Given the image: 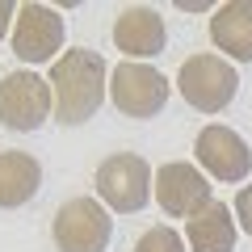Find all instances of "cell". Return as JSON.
I'll return each mask as SVG.
<instances>
[{"label":"cell","mask_w":252,"mask_h":252,"mask_svg":"<svg viewBox=\"0 0 252 252\" xmlns=\"http://www.w3.org/2000/svg\"><path fill=\"white\" fill-rule=\"evenodd\" d=\"M109 89V67L97 51L76 46L63 51L51 63V93H55V122L59 126H80L101 109Z\"/></svg>","instance_id":"1"},{"label":"cell","mask_w":252,"mask_h":252,"mask_svg":"<svg viewBox=\"0 0 252 252\" xmlns=\"http://www.w3.org/2000/svg\"><path fill=\"white\" fill-rule=\"evenodd\" d=\"M177 89L193 109H202V114H223L235 101V93H240V76H235V67L223 55L202 51V55H189L181 63Z\"/></svg>","instance_id":"2"},{"label":"cell","mask_w":252,"mask_h":252,"mask_svg":"<svg viewBox=\"0 0 252 252\" xmlns=\"http://www.w3.org/2000/svg\"><path fill=\"white\" fill-rule=\"evenodd\" d=\"M152 164L135 152H114L97 164V198L105 202V210L118 215H135L152 202Z\"/></svg>","instance_id":"3"},{"label":"cell","mask_w":252,"mask_h":252,"mask_svg":"<svg viewBox=\"0 0 252 252\" xmlns=\"http://www.w3.org/2000/svg\"><path fill=\"white\" fill-rule=\"evenodd\" d=\"M109 235H114V219L101 198H67L55 210L51 240L59 252H105Z\"/></svg>","instance_id":"4"},{"label":"cell","mask_w":252,"mask_h":252,"mask_svg":"<svg viewBox=\"0 0 252 252\" xmlns=\"http://www.w3.org/2000/svg\"><path fill=\"white\" fill-rule=\"evenodd\" d=\"M55 114L51 80L38 72H9L0 80V126L13 135H30Z\"/></svg>","instance_id":"5"},{"label":"cell","mask_w":252,"mask_h":252,"mask_svg":"<svg viewBox=\"0 0 252 252\" xmlns=\"http://www.w3.org/2000/svg\"><path fill=\"white\" fill-rule=\"evenodd\" d=\"M168 76H160L147 63H118L109 72V101L118 105V114L126 118H156L164 105H168Z\"/></svg>","instance_id":"6"},{"label":"cell","mask_w":252,"mask_h":252,"mask_svg":"<svg viewBox=\"0 0 252 252\" xmlns=\"http://www.w3.org/2000/svg\"><path fill=\"white\" fill-rule=\"evenodd\" d=\"M156 202H160V210L168 219H193L198 210H206L210 202H215V193H210V177L198 168V164L189 160H168L156 168Z\"/></svg>","instance_id":"7"},{"label":"cell","mask_w":252,"mask_h":252,"mask_svg":"<svg viewBox=\"0 0 252 252\" xmlns=\"http://www.w3.org/2000/svg\"><path fill=\"white\" fill-rule=\"evenodd\" d=\"M63 26L59 9L51 4H21L17 9V26H13V55L21 63H55L63 55Z\"/></svg>","instance_id":"8"},{"label":"cell","mask_w":252,"mask_h":252,"mask_svg":"<svg viewBox=\"0 0 252 252\" xmlns=\"http://www.w3.org/2000/svg\"><path fill=\"white\" fill-rule=\"evenodd\" d=\"M193 156H198V168H206L215 181H227V185L248 181V172H252V147L244 143L240 130H231L223 122H210L198 130Z\"/></svg>","instance_id":"9"},{"label":"cell","mask_w":252,"mask_h":252,"mask_svg":"<svg viewBox=\"0 0 252 252\" xmlns=\"http://www.w3.org/2000/svg\"><path fill=\"white\" fill-rule=\"evenodd\" d=\"M164 42H168V30H164V17L152 4H130V9H122L114 17V46L130 63H143L152 55H160Z\"/></svg>","instance_id":"10"},{"label":"cell","mask_w":252,"mask_h":252,"mask_svg":"<svg viewBox=\"0 0 252 252\" xmlns=\"http://www.w3.org/2000/svg\"><path fill=\"white\" fill-rule=\"evenodd\" d=\"M210 42L235 63H252V0H227L210 13Z\"/></svg>","instance_id":"11"},{"label":"cell","mask_w":252,"mask_h":252,"mask_svg":"<svg viewBox=\"0 0 252 252\" xmlns=\"http://www.w3.org/2000/svg\"><path fill=\"white\" fill-rule=\"evenodd\" d=\"M235 210L219 198L185 223L189 252H235Z\"/></svg>","instance_id":"12"},{"label":"cell","mask_w":252,"mask_h":252,"mask_svg":"<svg viewBox=\"0 0 252 252\" xmlns=\"http://www.w3.org/2000/svg\"><path fill=\"white\" fill-rule=\"evenodd\" d=\"M38 185H42V164L30 152H0V210L34 202Z\"/></svg>","instance_id":"13"},{"label":"cell","mask_w":252,"mask_h":252,"mask_svg":"<svg viewBox=\"0 0 252 252\" xmlns=\"http://www.w3.org/2000/svg\"><path fill=\"white\" fill-rule=\"evenodd\" d=\"M135 252H185V240H181L172 227H147L143 235H139V244H135Z\"/></svg>","instance_id":"14"},{"label":"cell","mask_w":252,"mask_h":252,"mask_svg":"<svg viewBox=\"0 0 252 252\" xmlns=\"http://www.w3.org/2000/svg\"><path fill=\"white\" fill-rule=\"evenodd\" d=\"M231 210H235V219H240V227L252 235V185H244L240 193H235V206Z\"/></svg>","instance_id":"15"},{"label":"cell","mask_w":252,"mask_h":252,"mask_svg":"<svg viewBox=\"0 0 252 252\" xmlns=\"http://www.w3.org/2000/svg\"><path fill=\"white\" fill-rule=\"evenodd\" d=\"M9 26H17V4L13 0H0V42L9 34Z\"/></svg>","instance_id":"16"}]
</instances>
